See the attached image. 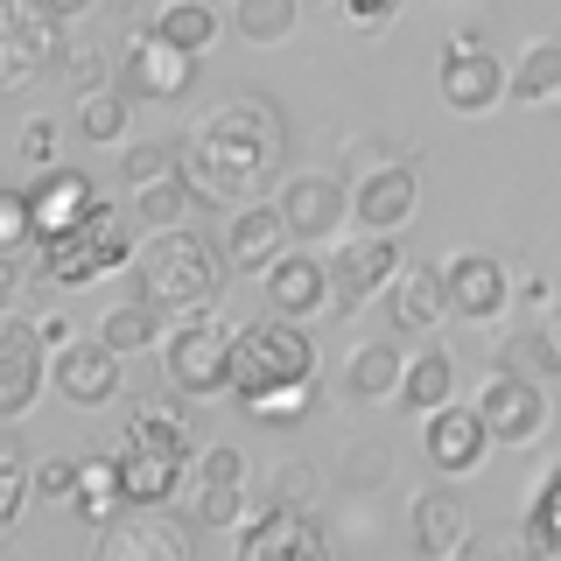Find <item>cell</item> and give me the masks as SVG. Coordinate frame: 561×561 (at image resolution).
Wrapping results in <instances>:
<instances>
[{"label": "cell", "instance_id": "48", "mask_svg": "<svg viewBox=\"0 0 561 561\" xmlns=\"http://www.w3.org/2000/svg\"><path fill=\"white\" fill-rule=\"evenodd\" d=\"M49 14H57V22H78V14H92V0H43Z\"/></svg>", "mask_w": 561, "mask_h": 561}, {"label": "cell", "instance_id": "26", "mask_svg": "<svg viewBox=\"0 0 561 561\" xmlns=\"http://www.w3.org/2000/svg\"><path fill=\"white\" fill-rule=\"evenodd\" d=\"M127 443L140 449H162V456H197V428H190V408H183V393H162V400H148V408H134L127 421Z\"/></svg>", "mask_w": 561, "mask_h": 561}, {"label": "cell", "instance_id": "47", "mask_svg": "<svg viewBox=\"0 0 561 561\" xmlns=\"http://www.w3.org/2000/svg\"><path fill=\"white\" fill-rule=\"evenodd\" d=\"M14 295H22V267H14V253H0V316L14 309Z\"/></svg>", "mask_w": 561, "mask_h": 561}, {"label": "cell", "instance_id": "32", "mask_svg": "<svg viewBox=\"0 0 561 561\" xmlns=\"http://www.w3.org/2000/svg\"><path fill=\"white\" fill-rule=\"evenodd\" d=\"M295 22H302V0H232V35L253 49L288 43Z\"/></svg>", "mask_w": 561, "mask_h": 561}, {"label": "cell", "instance_id": "49", "mask_svg": "<svg viewBox=\"0 0 561 561\" xmlns=\"http://www.w3.org/2000/svg\"><path fill=\"white\" fill-rule=\"evenodd\" d=\"M35 330H43V344H49V351L70 344V323H64V316H49V323H35Z\"/></svg>", "mask_w": 561, "mask_h": 561}, {"label": "cell", "instance_id": "31", "mask_svg": "<svg viewBox=\"0 0 561 561\" xmlns=\"http://www.w3.org/2000/svg\"><path fill=\"white\" fill-rule=\"evenodd\" d=\"M449 393H456V358H449V351H421V358H408L393 400L414 408V414H435V408H449Z\"/></svg>", "mask_w": 561, "mask_h": 561}, {"label": "cell", "instance_id": "6", "mask_svg": "<svg viewBox=\"0 0 561 561\" xmlns=\"http://www.w3.org/2000/svg\"><path fill=\"white\" fill-rule=\"evenodd\" d=\"M92 561H197V519L169 513V505H119L99 526Z\"/></svg>", "mask_w": 561, "mask_h": 561}, {"label": "cell", "instance_id": "2", "mask_svg": "<svg viewBox=\"0 0 561 561\" xmlns=\"http://www.w3.org/2000/svg\"><path fill=\"white\" fill-rule=\"evenodd\" d=\"M134 280H140V302H154L175 323V316H197V309L218 302L225 260L210 253L197 232L169 225V232H154L148 245H134Z\"/></svg>", "mask_w": 561, "mask_h": 561}, {"label": "cell", "instance_id": "13", "mask_svg": "<svg viewBox=\"0 0 561 561\" xmlns=\"http://www.w3.org/2000/svg\"><path fill=\"white\" fill-rule=\"evenodd\" d=\"M197 84V57L190 49H169L162 35L140 28L127 49H119V92L127 99H183Z\"/></svg>", "mask_w": 561, "mask_h": 561}, {"label": "cell", "instance_id": "38", "mask_svg": "<svg viewBox=\"0 0 561 561\" xmlns=\"http://www.w3.org/2000/svg\"><path fill=\"white\" fill-rule=\"evenodd\" d=\"M162 175H175V148H169V140H134L127 162H119V183L148 190V183H162Z\"/></svg>", "mask_w": 561, "mask_h": 561}, {"label": "cell", "instance_id": "30", "mask_svg": "<svg viewBox=\"0 0 561 561\" xmlns=\"http://www.w3.org/2000/svg\"><path fill=\"white\" fill-rule=\"evenodd\" d=\"M148 35H162L169 49H190V57H197V49L218 43V8H210V0H162Z\"/></svg>", "mask_w": 561, "mask_h": 561}, {"label": "cell", "instance_id": "33", "mask_svg": "<svg viewBox=\"0 0 561 561\" xmlns=\"http://www.w3.org/2000/svg\"><path fill=\"white\" fill-rule=\"evenodd\" d=\"M119 470H113V456H84V470H78V491H70V513H78L84 526H105L119 513Z\"/></svg>", "mask_w": 561, "mask_h": 561}, {"label": "cell", "instance_id": "16", "mask_svg": "<svg viewBox=\"0 0 561 561\" xmlns=\"http://www.w3.org/2000/svg\"><path fill=\"white\" fill-rule=\"evenodd\" d=\"M239 561H330V540L316 513H295V505H274L239 534Z\"/></svg>", "mask_w": 561, "mask_h": 561}, {"label": "cell", "instance_id": "4", "mask_svg": "<svg viewBox=\"0 0 561 561\" xmlns=\"http://www.w3.org/2000/svg\"><path fill=\"white\" fill-rule=\"evenodd\" d=\"M113 267H134V225H119L113 204H92L57 239H35V280L49 288H92Z\"/></svg>", "mask_w": 561, "mask_h": 561}, {"label": "cell", "instance_id": "20", "mask_svg": "<svg viewBox=\"0 0 561 561\" xmlns=\"http://www.w3.org/2000/svg\"><path fill=\"white\" fill-rule=\"evenodd\" d=\"M386 316H393L400 337H428V330L449 316L443 267H428V260H400V274L386 280Z\"/></svg>", "mask_w": 561, "mask_h": 561}, {"label": "cell", "instance_id": "34", "mask_svg": "<svg viewBox=\"0 0 561 561\" xmlns=\"http://www.w3.org/2000/svg\"><path fill=\"white\" fill-rule=\"evenodd\" d=\"M526 548L534 561H561V463L540 478L534 505H526Z\"/></svg>", "mask_w": 561, "mask_h": 561}, {"label": "cell", "instance_id": "37", "mask_svg": "<svg viewBox=\"0 0 561 561\" xmlns=\"http://www.w3.org/2000/svg\"><path fill=\"white\" fill-rule=\"evenodd\" d=\"M190 204H197V197H190V183H183V175H162V183L134 190V218H140V225H154V232L183 225V210H190Z\"/></svg>", "mask_w": 561, "mask_h": 561}, {"label": "cell", "instance_id": "3", "mask_svg": "<svg viewBox=\"0 0 561 561\" xmlns=\"http://www.w3.org/2000/svg\"><path fill=\"white\" fill-rule=\"evenodd\" d=\"M316 379V337L295 316H260V323L232 330V379H225V400H260L267 386H309Z\"/></svg>", "mask_w": 561, "mask_h": 561}, {"label": "cell", "instance_id": "21", "mask_svg": "<svg viewBox=\"0 0 561 561\" xmlns=\"http://www.w3.org/2000/svg\"><path fill=\"white\" fill-rule=\"evenodd\" d=\"M280 253H288L280 204H232V218H225V267L232 274H267Z\"/></svg>", "mask_w": 561, "mask_h": 561}, {"label": "cell", "instance_id": "15", "mask_svg": "<svg viewBox=\"0 0 561 561\" xmlns=\"http://www.w3.org/2000/svg\"><path fill=\"white\" fill-rule=\"evenodd\" d=\"M49 379H57V393L70 408H113L127 386H119V351H105L99 337H70L57 344V358H49Z\"/></svg>", "mask_w": 561, "mask_h": 561}, {"label": "cell", "instance_id": "11", "mask_svg": "<svg viewBox=\"0 0 561 561\" xmlns=\"http://www.w3.org/2000/svg\"><path fill=\"white\" fill-rule=\"evenodd\" d=\"M280 225H288V239L295 245H323V239H337V225H351V190L337 183V175H288L280 183Z\"/></svg>", "mask_w": 561, "mask_h": 561}, {"label": "cell", "instance_id": "29", "mask_svg": "<svg viewBox=\"0 0 561 561\" xmlns=\"http://www.w3.org/2000/svg\"><path fill=\"white\" fill-rule=\"evenodd\" d=\"M505 92L519 105H554L561 99V43L554 35H540V43L519 49V64L505 70Z\"/></svg>", "mask_w": 561, "mask_h": 561}, {"label": "cell", "instance_id": "46", "mask_svg": "<svg viewBox=\"0 0 561 561\" xmlns=\"http://www.w3.org/2000/svg\"><path fill=\"white\" fill-rule=\"evenodd\" d=\"M456 561H534V548H526V534L519 540H470Z\"/></svg>", "mask_w": 561, "mask_h": 561}, {"label": "cell", "instance_id": "1", "mask_svg": "<svg viewBox=\"0 0 561 561\" xmlns=\"http://www.w3.org/2000/svg\"><path fill=\"white\" fill-rule=\"evenodd\" d=\"M280 148V119L267 99H232L204 119L190 140H175V175L190 183V197L225 210V204H253L260 175H267Z\"/></svg>", "mask_w": 561, "mask_h": 561}, {"label": "cell", "instance_id": "44", "mask_svg": "<svg viewBox=\"0 0 561 561\" xmlns=\"http://www.w3.org/2000/svg\"><path fill=\"white\" fill-rule=\"evenodd\" d=\"M22 162L57 169V119H28V127H22Z\"/></svg>", "mask_w": 561, "mask_h": 561}, {"label": "cell", "instance_id": "10", "mask_svg": "<svg viewBox=\"0 0 561 561\" xmlns=\"http://www.w3.org/2000/svg\"><path fill=\"white\" fill-rule=\"evenodd\" d=\"M400 232H358L337 245V260H330V302L337 309H365L386 295V280L400 274Z\"/></svg>", "mask_w": 561, "mask_h": 561}, {"label": "cell", "instance_id": "50", "mask_svg": "<svg viewBox=\"0 0 561 561\" xmlns=\"http://www.w3.org/2000/svg\"><path fill=\"white\" fill-rule=\"evenodd\" d=\"M548 344H554V358H561V309L548 316Z\"/></svg>", "mask_w": 561, "mask_h": 561}, {"label": "cell", "instance_id": "8", "mask_svg": "<svg viewBox=\"0 0 561 561\" xmlns=\"http://www.w3.org/2000/svg\"><path fill=\"white\" fill-rule=\"evenodd\" d=\"M57 28L64 22L43 8V0H0V99L22 92V84H35L49 64L64 57Z\"/></svg>", "mask_w": 561, "mask_h": 561}, {"label": "cell", "instance_id": "36", "mask_svg": "<svg viewBox=\"0 0 561 561\" xmlns=\"http://www.w3.org/2000/svg\"><path fill=\"white\" fill-rule=\"evenodd\" d=\"M28 456H22V435H14V421H0V534H8L14 519H22L28 505Z\"/></svg>", "mask_w": 561, "mask_h": 561}, {"label": "cell", "instance_id": "39", "mask_svg": "<svg viewBox=\"0 0 561 561\" xmlns=\"http://www.w3.org/2000/svg\"><path fill=\"white\" fill-rule=\"evenodd\" d=\"M22 245H35L28 190H8V183H0V253H22Z\"/></svg>", "mask_w": 561, "mask_h": 561}, {"label": "cell", "instance_id": "28", "mask_svg": "<svg viewBox=\"0 0 561 561\" xmlns=\"http://www.w3.org/2000/svg\"><path fill=\"white\" fill-rule=\"evenodd\" d=\"M162 337H169V316L154 309V302H140V295L99 316V344H105V351H119V358H134V351H154Z\"/></svg>", "mask_w": 561, "mask_h": 561}, {"label": "cell", "instance_id": "27", "mask_svg": "<svg viewBox=\"0 0 561 561\" xmlns=\"http://www.w3.org/2000/svg\"><path fill=\"white\" fill-rule=\"evenodd\" d=\"M400 373H408V351L400 344H386V337H373V344H358L351 351V365H344V393L351 400H393L400 393Z\"/></svg>", "mask_w": 561, "mask_h": 561}, {"label": "cell", "instance_id": "5", "mask_svg": "<svg viewBox=\"0 0 561 561\" xmlns=\"http://www.w3.org/2000/svg\"><path fill=\"white\" fill-rule=\"evenodd\" d=\"M232 379V323L225 316H175L169 323V351H162V386L183 400H218Z\"/></svg>", "mask_w": 561, "mask_h": 561}, {"label": "cell", "instance_id": "19", "mask_svg": "<svg viewBox=\"0 0 561 561\" xmlns=\"http://www.w3.org/2000/svg\"><path fill=\"white\" fill-rule=\"evenodd\" d=\"M443 288H449V309L463 316V323H499V316L513 309V274L491 253H456L443 267Z\"/></svg>", "mask_w": 561, "mask_h": 561}, {"label": "cell", "instance_id": "25", "mask_svg": "<svg viewBox=\"0 0 561 561\" xmlns=\"http://www.w3.org/2000/svg\"><path fill=\"white\" fill-rule=\"evenodd\" d=\"M113 470H119V499H127V505H169L175 491H183V456L140 449V443L119 449Z\"/></svg>", "mask_w": 561, "mask_h": 561}, {"label": "cell", "instance_id": "22", "mask_svg": "<svg viewBox=\"0 0 561 561\" xmlns=\"http://www.w3.org/2000/svg\"><path fill=\"white\" fill-rule=\"evenodd\" d=\"M478 540V526H470V505L456 499L449 484H428L414 499V548H421V561H456Z\"/></svg>", "mask_w": 561, "mask_h": 561}, {"label": "cell", "instance_id": "23", "mask_svg": "<svg viewBox=\"0 0 561 561\" xmlns=\"http://www.w3.org/2000/svg\"><path fill=\"white\" fill-rule=\"evenodd\" d=\"M197 526H245V456L197 449Z\"/></svg>", "mask_w": 561, "mask_h": 561}, {"label": "cell", "instance_id": "18", "mask_svg": "<svg viewBox=\"0 0 561 561\" xmlns=\"http://www.w3.org/2000/svg\"><path fill=\"white\" fill-rule=\"evenodd\" d=\"M414 204H421V183H414V169H400V162H379L351 183V225H358V232H400V225L414 218Z\"/></svg>", "mask_w": 561, "mask_h": 561}, {"label": "cell", "instance_id": "7", "mask_svg": "<svg viewBox=\"0 0 561 561\" xmlns=\"http://www.w3.org/2000/svg\"><path fill=\"white\" fill-rule=\"evenodd\" d=\"M470 408H478L491 449H526V443H540V435H548V421H554L540 379L513 373V365H499V373L478 386V400H470Z\"/></svg>", "mask_w": 561, "mask_h": 561}, {"label": "cell", "instance_id": "40", "mask_svg": "<svg viewBox=\"0 0 561 561\" xmlns=\"http://www.w3.org/2000/svg\"><path fill=\"white\" fill-rule=\"evenodd\" d=\"M316 499H323V478H316V463H280V470H274V505H295V513H309Z\"/></svg>", "mask_w": 561, "mask_h": 561}, {"label": "cell", "instance_id": "43", "mask_svg": "<svg viewBox=\"0 0 561 561\" xmlns=\"http://www.w3.org/2000/svg\"><path fill=\"white\" fill-rule=\"evenodd\" d=\"M64 84H70V92H99V84H105V49H92V43H78V49H64Z\"/></svg>", "mask_w": 561, "mask_h": 561}, {"label": "cell", "instance_id": "35", "mask_svg": "<svg viewBox=\"0 0 561 561\" xmlns=\"http://www.w3.org/2000/svg\"><path fill=\"white\" fill-rule=\"evenodd\" d=\"M127 119H134V99H127V92H113V84L84 92V105H78V134L92 140V148H113V140L127 134Z\"/></svg>", "mask_w": 561, "mask_h": 561}, {"label": "cell", "instance_id": "45", "mask_svg": "<svg viewBox=\"0 0 561 561\" xmlns=\"http://www.w3.org/2000/svg\"><path fill=\"white\" fill-rule=\"evenodd\" d=\"M323 8H330V14H344V22H358V28H386L400 0H323Z\"/></svg>", "mask_w": 561, "mask_h": 561}, {"label": "cell", "instance_id": "24", "mask_svg": "<svg viewBox=\"0 0 561 561\" xmlns=\"http://www.w3.org/2000/svg\"><path fill=\"white\" fill-rule=\"evenodd\" d=\"M92 204H99L92 175H78V169H43V175L28 183V218H35V239H57V232H70V225H78Z\"/></svg>", "mask_w": 561, "mask_h": 561}, {"label": "cell", "instance_id": "12", "mask_svg": "<svg viewBox=\"0 0 561 561\" xmlns=\"http://www.w3.org/2000/svg\"><path fill=\"white\" fill-rule=\"evenodd\" d=\"M435 84H443L449 113H491V105L505 99V64L491 57V49L478 43V35H456V43L443 49V70H435Z\"/></svg>", "mask_w": 561, "mask_h": 561}, {"label": "cell", "instance_id": "9", "mask_svg": "<svg viewBox=\"0 0 561 561\" xmlns=\"http://www.w3.org/2000/svg\"><path fill=\"white\" fill-rule=\"evenodd\" d=\"M49 386V344L28 316H0V421H22Z\"/></svg>", "mask_w": 561, "mask_h": 561}, {"label": "cell", "instance_id": "17", "mask_svg": "<svg viewBox=\"0 0 561 561\" xmlns=\"http://www.w3.org/2000/svg\"><path fill=\"white\" fill-rule=\"evenodd\" d=\"M260 288H267V309H274V316L309 323V316L330 309V260H316L309 245H288V253H280L274 267L260 274Z\"/></svg>", "mask_w": 561, "mask_h": 561}, {"label": "cell", "instance_id": "41", "mask_svg": "<svg viewBox=\"0 0 561 561\" xmlns=\"http://www.w3.org/2000/svg\"><path fill=\"white\" fill-rule=\"evenodd\" d=\"M253 421H302L309 414V386H267L260 400H245Z\"/></svg>", "mask_w": 561, "mask_h": 561}, {"label": "cell", "instance_id": "42", "mask_svg": "<svg viewBox=\"0 0 561 561\" xmlns=\"http://www.w3.org/2000/svg\"><path fill=\"white\" fill-rule=\"evenodd\" d=\"M78 456H49V463H35L28 470V484L35 491H43V499H57V505H70V491H78Z\"/></svg>", "mask_w": 561, "mask_h": 561}, {"label": "cell", "instance_id": "51", "mask_svg": "<svg viewBox=\"0 0 561 561\" xmlns=\"http://www.w3.org/2000/svg\"><path fill=\"white\" fill-rule=\"evenodd\" d=\"M554 105H561V99H554Z\"/></svg>", "mask_w": 561, "mask_h": 561}, {"label": "cell", "instance_id": "14", "mask_svg": "<svg viewBox=\"0 0 561 561\" xmlns=\"http://www.w3.org/2000/svg\"><path fill=\"white\" fill-rule=\"evenodd\" d=\"M421 449H428V463L443 470V478H470V470H484L491 456V435L470 400H449V408L421 414Z\"/></svg>", "mask_w": 561, "mask_h": 561}]
</instances>
